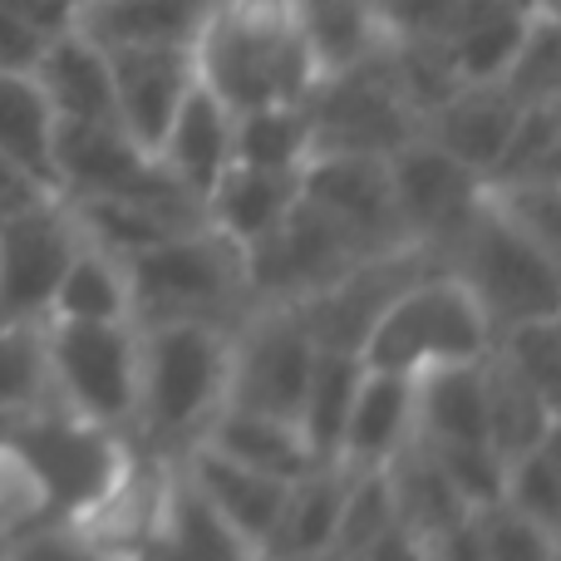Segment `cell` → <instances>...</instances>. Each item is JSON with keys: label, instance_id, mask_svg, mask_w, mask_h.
Here are the masks:
<instances>
[{"label": "cell", "instance_id": "obj_6", "mask_svg": "<svg viewBox=\"0 0 561 561\" xmlns=\"http://www.w3.org/2000/svg\"><path fill=\"white\" fill-rule=\"evenodd\" d=\"M45 359L59 409L128 434L138 394L134 320H45Z\"/></svg>", "mask_w": 561, "mask_h": 561}, {"label": "cell", "instance_id": "obj_50", "mask_svg": "<svg viewBox=\"0 0 561 561\" xmlns=\"http://www.w3.org/2000/svg\"><path fill=\"white\" fill-rule=\"evenodd\" d=\"M35 197H49V193L35 183V178L20 173L10 158H0V213H10V207H25V203H35Z\"/></svg>", "mask_w": 561, "mask_h": 561}, {"label": "cell", "instance_id": "obj_30", "mask_svg": "<svg viewBox=\"0 0 561 561\" xmlns=\"http://www.w3.org/2000/svg\"><path fill=\"white\" fill-rule=\"evenodd\" d=\"M55 108L30 69H0V158L55 193Z\"/></svg>", "mask_w": 561, "mask_h": 561}, {"label": "cell", "instance_id": "obj_32", "mask_svg": "<svg viewBox=\"0 0 561 561\" xmlns=\"http://www.w3.org/2000/svg\"><path fill=\"white\" fill-rule=\"evenodd\" d=\"M359 379H365V359L359 355H350V350H316V365H310L306 394H300V409H296V428L316 463H330L340 454V434H345Z\"/></svg>", "mask_w": 561, "mask_h": 561}, {"label": "cell", "instance_id": "obj_24", "mask_svg": "<svg viewBox=\"0 0 561 561\" xmlns=\"http://www.w3.org/2000/svg\"><path fill=\"white\" fill-rule=\"evenodd\" d=\"M213 0H89L75 5V25L104 49L173 45L193 49Z\"/></svg>", "mask_w": 561, "mask_h": 561}, {"label": "cell", "instance_id": "obj_39", "mask_svg": "<svg viewBox=\"0 0 561 561\" xmlns=\"http://www.w3.org/2000/svg\"><path fill=\"white\" fill-rule=\"evenodd\" d=\"M483 203L517 237L561 256V178H533V183H497V187L483 183Z\"/></svg>", "mask_w": 561, "mask_h": 561}, {"label": "cell", "instance_id": "obj_51", "mask_svg": "<svg viewBox=\"0 0 561 561\" xmlns=\"http://www.w3.org/2000/svg\"><path fill=\"white\" fill-rule=\"evenodd\" d=\"M5 547H10V527L0 523V561H5Z\"/></svg>", "mask_w": 561, "mask_h": 561}, {"label": "cell", "instance_id": "obj_8", "mask_svg": "<svg viewBox=\"0 0 561 561\" xmlns=\"http://www.w3.org/2000/svg\"><path fill=\"white\" fill-rule=\"evenodd\" d=\"M310 124V153H379L389 158L419 134L414 108L399 99L379 49L340 75H320L300 99Z\"/></svg>", "mask_w": 561, "mask_h": 561}, {"label": "cell", "instance_id": "obj_17", "mask_svg": "<svg viewBox=\"0 0 561 561\" xmlns=\"http://www.w3.org/2000/svg\"><path fill=\"white\" fill-rule=\"evenodd\" d=\"M104 55H108V75H114L118 128H124L138 148L158 153L178 104H183L187 89L197 84L193 49L138 45V49H104Z\"/></svg>", "mask_w": 561, "mask_h": 561}, {"label": "cell", "instance_id": "obj_44", "mask_svg": "<svg viewBox=\"0 0 561 561\" xmlns=\"http://www.w3.org/2000/svg\"><path fill=\"white\" fill-rule=\"evenodd\" d=\"M428 454L438 458V468L448 473L454 493L468 503V513L503 503V473L507 458L493 444H428Z\"/></svg>", "mask_w": 561, "mask_h": 561}, {"label": "cell", "instance_id": "obj_49", "mask_svg": "<svg viewBox=\"0 0 561 561\" xmlns=\"http://www.w3.org/2000/svg\"><path fill=\"white\" fill-rule=\"evenodd\" d=\"M359 561H428V552H424V542H419L409 527L394 523V527H385L365 552H359Z\"/></svg>", "mask_w": 561, "mask_h": 561}, {"label": "cell", "instance_id": "obj_3", "mask_svg": "<svg viewBox=\"0 0 561 561\" xmlns=\"http://www.w3.org/2000/svg\"><path fill=\"white\" fill-rule=\"evenodd\" d=\"M232 330L203 320L138 325V394L128 444L144 454L173 458L197 444L207 419L227 399Z\"/></svg>", "mask_w": 561, "mask_h": 561}, {"label": "cell", "instance_id": "obj_23", "mask_svg": "<svg viewBox=\"0 0 561 561\" xmlns=\"http://www.w3.org/2000/svg\"><path fill=\"white\" fill-rule=\"evenodd\" d=\"M409 438H414V375L365 369L335 458L365 473V468H385Z\"/></svg>", "mask_w": 561, "mask_h": 561}, {"label": "cell", "instance_id": "obj_34", "mask_svg": "<svg viewBox=\"0 0 561 561\" xmlns=\"http://www.w3.org/2000/svg\"><path fill=\"white\" fill-rule=\"evenodd\" d=\"M45 320H134L128 316L124 256H114V252H104V247L79 237V247H75V256H69L65 276H59Z\"/></svg>", "mask_w": 561, "mask_h": 561}, {"label": "cell", "instance_id": "obj_18", "mask_svg": "<svg viewBox=\"0 0 561 561\" xmlns=\"http://www.w3.org/2000/svg\"><path fill=\"white\" fill-rule=\"evenodd\" d=\"M173 458L183 463V473L193 478V488L217 507V517H222L242 542H252L256 552L272 542L276 517H280V507H286V488H290L286 478L256 473V468H247V463H237V458L207 448L203 438L187 444L183 454H173Z\"/></svg>", "mask_w": 561, "mask_h": 561}, {"label": "cell", "instance_id": "obj_35", "mask_svg": "<svg viewBox=\"0 0 561 561\" xmlns=\"http://www.w3.org/2000/svg\"><path fill=\"white\" fill-rule=\"evenodd\" d=\"M310 158V124L300 104H266L232 114V163L300 168Z\"/></svg>", "mask_w": 561, "mask_h": 561}, {"label": "cell", "instance_id": "obj_33", "mask_svg": "<svg viewBox=\"0 0 561 561\" xmlns=\"http://www.w3.org/2000/svg\"><path fill=\"white\" fill-rule=\"evenodd\" d=\"M296 15L310 59H316V75H340L385 45L375 0H296Z\"/></svg>", "mask_w": 561, "mask_h": 561}, {"label": "cell", "instance_id": "obj_45", "mask_svg": "<svg viewBox=\"0 0 561 561\" xmlns=\"http://www.w3.org/2000/svg\"><path fill=\"white\" fill-rule=\"evenodd\" d=\"M478 533H483L488 561H561V533L523 517L517 507L493 503L478 513Z\"/></svg>", "mask_w": 561, "mask_h": 561}, {"label": "cell", "instance_id": "obj_37", "mask_svg": "<svg viewBox=\"0 0 561 561\" xmlns=\"http://www.w3.org/2000/svg\"><path fill=\"white\" fill-rule=\"evenodd\" d=\"M55 404L45 359V320L39 325H0V419L35 414Z\"/></svg>", "mask_w": 561, "mask_h": 561}, {"label": "cell", "instance_id": "obj_40", "mask_svg": "<svg viewBox=\"0 0 561 561\" xmlns=\"http://www.w3.org/2000/svg\"><path fill=\"white\" fill-rule=\"evenodd\" d=\"M497 84L517 99V104H552L561 99V15H533L527 20L523 45L513 49L503 79Z\"/></svg>", "mask_w": 561, "mask_h": 561}, {"label": "cell", "instance_id": "obj_15", "mask_svg": "<svg viewBox=\"0 0 561 561\" xmlns=\"http://www.w3.org/2000/svg\"><path fill=\"white\" fill-rule=\"evenodd\" d=\"M300 197L330 217L359 252L409 247L404 217L389 183V158L379 153H310L300 163Z\"/></svg>", "mask_w": 561, "mask_h": 561}, {"label": "cell", "instance_id": "obj_47", "mask_svg": "<svg viewBox=\"0 0 561 561\" xmlns=\"http://www.w3.org/2000/svg\"><path fill=\"white\" fill-rule=\"evenodd\" d=\"M463 0H375L385 39H448Z\"/></svg>", "mask_w": 561, "mask_h": 561}, {"label": "cell", "instance_id": "obj_16", "mask_svg": "<svg viewBox=\"0 0 561 561\" xmlns=\"http://www.w3.org/2000/svg\"><path fill=\"white\" fill-rule=\"evenodd\" d=\"M256 547L242 542L217 517V507L193 488L178 458H163L158 468V497L138 547L128 561H252Z\"/></svg>", "mask_w": 561, "mask_h": 561}, {"label": "cell", "instance_id": "obj_31", "mask_svg": "<svg viewBox=\"0 0 561 561\" xmlns=\"http://www.w3.org/2000/svg\"><path fill=\"white\" fill-rule=\"evenodd\" d=\"M483 399H488V444L503 458L527 454L533 444H542L547 434L561 428V404L547 394H537L513 365L488 350L483 355Z\"/></svg>", "mask_w": 561, "mask_h": 561}, {"label": "cell", "instance_id": "obj_28", "mask_svg": "<svg viewBox=\"0 0 561 561\" xmlns=\"http://www.w3.org/2000/svg\"><path fill=\"white\" fill-rule=\"evenodd\" d=\"M203 444L217 454L237 458V463L256 468L272 478H300L306 468H316L306 438H300L296 419H276V414H256V409H237L222 404L203 428Z\"/></svg>", "mask_w": 561, "mask_h": 561}, {"label": "cell", "instance_id": "obj_21", "mask_svg": "<svg viewBox=\"0 0 561 561\" xmlns=\"http://www.w3.org/2000/svg\"><path fill=\"white\" fill-rule=\"evenodd\" d=\"M35 84L45 89L55 118H84V124H118L114 108V75H108L104 45L84 35L79 25L59 30L35 59Z\"/></svg>", "mask_w": 561, "mask_h": 561}, {"label": "cell", "instance_id": "obj_12", "mask_svg": "<svg viewBox=\"0 0 561 561\" xmlns=\"http://www.w3.org/2000/svg\"><path fill=\"white\" fill-rule=\"evenodd\" d=\"M428 272H438V256L414 242L389 247V252H369L345 276L330 280L320 296L300 300L296 310L320 350H350V355H359L369 330L385 320V310Z\"/></svg>", "mask_w": 561, "mask_h": 561}, {"label": "cell", "instance_id": "obj_46", "mask_svg": "<svg viewBox=\"0 0 561 561\" xmlns=\"http://www.w3.org/2000/svg\"><path fill=\"white\" fill-rule=\"evenodd\" d=\"M5 561H124V557L99 547L79 523H39V527H20L10 537Z\"/></svg>", "mask_w": 561, "mask_h": 561}, {"label": "cell", "instance_id": "obj_9", "mask_svg": "<svg viewBox=\"0 0 561 561\" xmlns=\"http://www.w3.org/2000/svg\"><path fill=\"white\" fill-rule=\"evenodd\" d=\"M316 340L296 306H252L232 325V359H227V399L222 404L256 409V414L296 419L306 394Z\"/></svg>", "mask_w": 561, "mask_h": 561}, {"label": "cell", "instance_id": "obj_53", "mask_svg": "<svg viewBox=\"0 0 561 561\" xmlns=\"http://www.w3.org/2000/svg\"><path fill=\"white\" fill-rule=\"evenodd\" d=\"M316 561H340V557H330V552H325V557H316Z\"/></svg>", "mask_w": 561, "mask_h": 561}, {"label": "cell", "instance_id": "obj_5", "mask_svg": "<svg viewBox=\"0 0 561 561\" xmlns=\"http://www.w3.org/2000/svg\"><path fill=\"white\" fill-rule=\"evenodd\" d=\"M488 350H493V325H488L483 306L454 272L438 266V272L419 276L385 310V320L369 330L359 359H365V369L424 375L438 365H473Z\"/></svg>", "mask_w": 561, "mask_h": 561}, {"label": "cell", "instance_id": "obj_42", "mask_svg": "<svg viewBox=\"0 0 561 561\" xmlns=\"http://www.w3.org/2000/svg\"><path fill=\"white\" fill-rule=\"evenodd\" d=\"M75 25V0H0V69H35L39 49Z\"/></svg>", "mask_w": 561, "mask_h": 561}, {"label": "cell", "instance_id": "obj_25", "mask_svg": "<svg viewBox=\"0 0 561 561\" xmlns=\"http://www.w3.org/2000/svg\"><path fill=\"white\" fill-rule=\"evenodd\" d=\"M300 197V168H247L227 163V173L213 183V193L203 197V217L227 232L232 242L252 247L256 237H266L280 217L296 207Z\"/></svg>", "mask_w": 561, "mask_h": 561}, {"label": "cell", "instance_id": "obj_7", "mask_svg": "<svg viewBox=\"0 0 561 561\" xmlns=\"http://www.w3.org/2000/svg\"><path fill=\"white\" fill-rule=\"evenodd\" d=\"M438 266L473 290L493 330L517 325V320L561 316V256L542 252L507 222H497L488 203Z\"/></svg>", "mask_w": 561, "mask_h": 561}, {"label": "cell", "instance_id": "obj_20", "mask_svg": "<svg viewBox=\"0 0 561 561\" xmlns=\"http://www.w3.org/2000/svg\"><path fill=\"white\" fill-rule=\"evenodd\" d=\"M158 163H163L168 178H173L187 197H197V203L213 193V183L227 173V163H232V114H227V104L213 89H203V84L187 89V99L178 104L163 144H158Z\"/></svg>", "mask_w": 561, "mask_h": 561}, {"label": "cell", "instance_id": "obj_22", "mask_svg": "<svg viewBox=\"0 0 561 561\" xmlns=\"http://www.w3.org/2000/svg\"><path fill=\"white\" fill-rule=\"evenodd\" d=\"M65 203V197H59ZM75 213V227L84 242L104 247L114 256H128L138 247H153L163 237H178L187 227L207 222L203 203L187 193L173 197H79V203H65Z\"/></svg>", "mask_w": 561, "mask_h": 561}, {"label": "cell", "instance_id": "obj_13", "mask_svg": "<svg viewBox=\"0 0 561 561\" xmlns=\"http://www.w3.org/2000/svg\"><path fill=\"white\" fill-rule=\"evenodd\" d=\"M389 183H394L409 242L434 252L438 262L483 213V178L458 158H448L438 144H428L424 134H414L404 148L389 153Z\"/></svg>", "mask_w": 561, "mask_h": 561}, {"label": "cell", "instance_id": "obj_48", "mask_svg": "<svg viewBox=\"0 0 561 561\" xmlns=\"http://www.w3.org/2000/svg\"><path fill=\"white\" fill-rule=\"evenodd\" d=\"M428 561H488L483 552V533H478V513L454 523L448 533H438L434 542H424Z\"/></svg>", "mask_w": 561, "mask_h": 561}, {"label": "cell", "instance_id": "obj_38", "mask_svg": "<svg viewBox=\"0 0 561 561\" xmlns=\"http://www.w3.org/2000/svg\"><path fill=\"white\" fill-rule=\"evenodd\" d=\"M503 503L517 507L523 517L561 533V428L533 444L527 454L507 458L503 473Z\"/></svg>", "mask_w": 561, "mask_h": 561}, {"label": "cell", "instance_id": "obj_43", "mask_svg": "<svg viewBox=\"0 0 561 561\" xmlns=\"http://www.w3.org/2000/svg\"><path fill=\"white\" fill-rule=\"evenodd\" d=\"M385 527H394V497H389V478H385V468H365V473L350 478V493H345V507H340L330 557L359 561V552H365V547L375 542Z\"/></svg>", "mask_w": 561, "mask_h": 561}, {"label": "cell", "instance_id": "obj_26", "mask_svg": "<svg viewBox=\"0 0 561 561\" xmlns=\"http://www.w3.org/2000/svg\"><path fill=\"white\" fill-rule=\"evenodd\" d=\"M350 478L355 468L330 458V463L306 468L300 478H290L286 488V507L276 517V533L262 552L286 557V561H316L330 552L335 542V523H340V507H345L350 493Z\"/></svg>", "mask_w": 561, "mask_h": 561}, {"label": "cell", "instance_id": "obj_14", "mask_svg": "<svg viewBox=\"0 0 561 561\" xmlns=\"http://www.w3.org/2000/svg\"><path fill=\"white\" fill-rule=\"evenodd\" d=\"M55 197H173L183 187L168 178L158 153L138 148L118 124L55 118Z\"/></svg>", "mask_w": 561, "mask_h": 561}, {"label": "cell", "instance_id": "obj_11", "mask_svg": "<svg viewBox=\"0 0 561 561\" xmlns=\"http://www.w3.org/2000/svg\"><path fill=\"white\" fill-rule=\"evenodd\" d=\"M79 247L75 213L55 193L0 213V325H39Z\"/></svg>", "mask_w": 561, "mask_h": 561}, {"label": "cell", "instance_id": "obj_36", "mask_svg": "<svg viewBox=\"0 0 561 561\" xmlns=\"http://www.w3.org/2000/svg\"><path fill=\"white\" fill-rule=\"evenodd\" d=\"M533 178H561V99L552 104H527L507 134L497 163L483 183H533Z\"/></svg>", "mask_w": 561, "mask_h": 561}, {"label": "cell", "instance_id": "obj_52", "mask_svg": "<svg viewBox=\"0 0 561 561\" xmlns=\"http://www.w3.org/2000/svg\"><path fill=\"white\" fill-rule=\"evenodd\" d=\"M252 561H286V557H272V552H256Z\"/></svg>", "mask_w": 561, "mask_h": 561}, {"label": "cell", "instance_id": "obj_29", "mask_svg": "<svg viewBox=\"0 0 561 561\" xmlns=\"http://www.w3.org/2000/svg\"><path fill=\"white\" fill-rule=\"evenodd\" d=\"M385 478H389V497H394V523L409 527L419 542H434V537L448 533L454 523L473 517L463 497L454 493L448 473L438 468V458L428 454L424 438H409L385 463Z\"/></svg>", "mask_w": 561, "mask_h": 561}, {"label": "cell", "instance_id": "obj_19", "mask_svg": "<svg viewBox=\"0 0 561 561\" xmlns=\"http://www.w3.org/2000/svg\"><path fill=\"white\" fill-rule=\"evenodd\" d=\"M517 114H523V104H517L497 79H483V84H458L454 94L419 124V134L444 148L448 158H458L463 168H473L478 178H488V168L497 163L507 134H513Z\"/></svg>", "mask_w": 561, "mask_h": 561}, {"label": "cell", "instance_id": "obj_4", "mask_svg": "<svg viewBox=\"0 0 561 561\" xmlns=\"http://www.w3.org/2000/svg\"><path fill=\"white\" fill-rule=\"evenodd\" d=\"M128 276V316L134 325H163V320H203L227 325L252 310L247 286V247L217 232L213 222H197L153 247H138L124 256Z\"/></svg>", "mask_w": 561, "mask_h": 561}, {"label": "cell", "instance_id": "obj_54", "mask_svg": "<svg viewBox=\"0 0 561 561\" xmlns=\"http://www.w3.org/2000/svg\"><path fill=\"white\" fill-rule=\"evenodd\" d=\"M75 5H89V0H75Z\"/></svg>", "mask_w": 561, "mask_h": 561}, {"label": "cell", "instance_id": "obj_2", "mask_svg": "<svg viewBox=\"0 0 561 561\" xmlns=\"http://www.w3.org/2000/svg\"><path fill=\"white\" fill-rule=\"evenodd\" d=\"M193 65L197 84L213 89L227 114L300 104L320 79L300 35L296 0H213Z\"/></svg>", "mask_w": 561, "mask_h": 561}, {"label": "cell", "instance_id": "obj_27", "mask_svg": "<svg viewBox=\"0 0 561 561\" xmlns=\"http://www.w3.org/2000/svg\"><path fill=\"white\" fill-rule=\"evenodd\" d=\"M414 438H424V444H488L483 359L414 375Z\"/></svg>", "mask_w": 561, "mask_h": 561}, {"label": "cell", "instance_id": "obj_1", "mask_svg": "<svg viewBox=\"0 0 561 561\" xmlns=\"http://www.w3.org/2000/svg\"><path fill=\"white\" fill-rule=\"evenodd\" d=\"M134 454L128 434L59 404L0 419V523L10 537L39 523H84L118 488Z\"/></svg>", "mask_w": 561, "mask_h": 561}, {"label": "cell", "instance_id": "obj_41", "mask_svg": "<svg viewBox=\"0 0 561 561\" xmlns=\"http://www.w3.org/2000/svg\"><path fill=\"white\" fill-rule=\"evenodd\" d=\"M493 355L513 365L537 394L561 404V316L517 320V325L493 330Z\"/></svg>", "mask_w": 561, "mask_h": 561}, {"label": "cell", "instance_id": "obj_10", "mask_svg": "<svg viewBox=\"0 0 561 561\" xmlns=\"http://www.w3.org/2000/svg\"><path fill=\"white\" fill-rule=\"evenodd\" d=\"M359 256L365 252L320 207L296 197V207L280 217L272 232L247 247L252 306H300V300L320 296L335 276H345Z\"/></svg>", "mask_w": 561, "mask_h": 561}]
</instances>
